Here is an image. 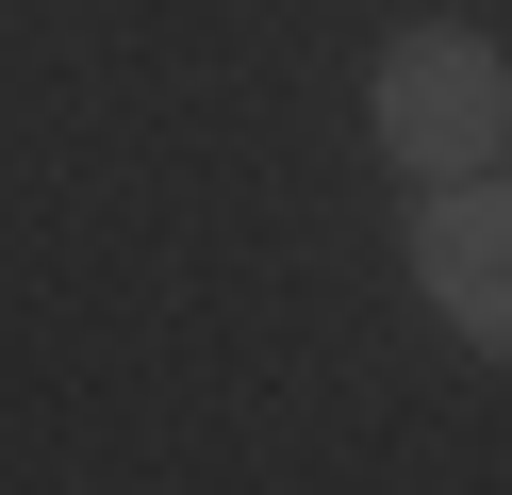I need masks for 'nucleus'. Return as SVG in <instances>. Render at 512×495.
<instances>
[{"label":"nucleus","instance_id":"f257e3e1","mask_svg":"<svg viewBox=\"0 0 512 495\" xmlns=\"http://www.w3.org/2000/svg\"><path fill=\"white\" fill-rule=\"evenodd\" d=\"M364 116H380V149H397L413 182H479L496 132H512V66L479 50V33H397L380 83H364Z\"/></svg>","mask_w":512,"mask_h":495},{"label":"nucleus","instance_id":"f03ea898","mask_svg":"<svg viewBox=\"0 0 512 495\" xmlns=\"http://www.w3.org/2000/svg\"><path fill=\"white\" fill-rule=\"evenodd\" d=\"M413 281H430L446 330H479V347H496V330H512V215H496L479 182H446L430 215H413Z\"/></svg>","mask_w":512,"mask_h":495}]
</instances>
